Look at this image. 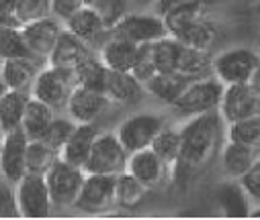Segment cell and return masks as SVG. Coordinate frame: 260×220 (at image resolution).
<instances>
[{"mask_svg": "<svg viewBox=\"0 0 260 220\" xmlns=\"http://www.w3.org/2000/svg\"><path fill=\"white\" fill-rule=\"evenodd\" d=\"M53 118H55V110L49 104L41 102L39 98L31 96V100L27 104V110H25V116H23L21 128L27 133L29 139H41Z\"/></svg>", "mask_w": 260, "mask_h": 220, "instance_id": "obj_28", "label": "cell"}, {"mask_svg": "<svg viewBox=\"0 0 260 220\" xmlns=\"http://www.w3.org/2000/svg\"><path fill=\"white\" fill-rule=\"evenodd\" d=\"M29 100H31L29 90L5 88L0 92V126H3V133L21 128Z\"/></svg>", "mask_w": 260, "mask_h": 220, "instance_id": "obj_24", "label": "cell"}, {"mask_svg": "<svg viewBox=\"0 0 260 220\" xmlns=\"http://www.w3.org/2000/svg\"><path fill=\"white\" fill-rule=\"evenodd\" d=\"M219 114L225 124L260 114V94L252 84H230L223 90Z\"/></svg>", "mask_w": 260, "mask_h": 220, "instance_id": "obj_11", "label": "cell"}, {"mask_svg": "<svg viewBox=\"0 0 260 220\" xmlns=\"http://www.w3.org/2000/svg\"><path fill=\"white\" fill-rule=\"evenodd\" d=\"M115 184L117 175H103V173H86L80 194L74 202V210L90 216L109 214L115 204Z\"/></svg>", "mask_w": 260, "mask_h": 220, "instance_id": "obj_7", "label": "cell"}, {"mask_svg": "<svg viewBox=\"0 0 260 220\" xmlns=\"http://www.w3.org/2000/svg\"><path fill=\"white\" fill-rule=\"evenodd\" d=\"M180 49H182V43L170 35L152 43V55H154V63L158 71H176Z\"/></svg>", "mask_w": 260, "mask_h": 220, "instance_id": "obj_35", "label": "cell"}, {"mask_svg": "<svg viewBox=\"0 0 260 220\" xmlns=\"http://www.w3.org/2000/svg\"><path fill=\"white\" fill-rule=\"evenodd\" d=\"M225 126L219 110L186 118L180 126V157L174 169V180L188 182L205 171L225 143Z\"/></svg>", "mask_w": 260, "mask_h": 220, "instance_id": "obj_1", "label": "cell"}, {"mask_svg": "<svg viewBox=\"0 0 260 220\" xmlns=\"http://www.w3.org/2000/svg\"><path fill=\"white\" fill-rule=\"evenodd\" d=\"M74 126H76V122L70 116H55L51 120V124L47 126V130L43 133L41 141H45L49 147H53L55 151H61V147L66 145V141L70 139Z\"/></svg>", "mask_w": 260, "mask_h": 220, "instance_id": "obj_37", "label": "cell"}, {"mask_svg": "<svg viewBox=\"0 0 260 220\" xmlns=\"http://www.w3.org/2000/svg\"><path fill=\"white\" fill-rule=\"evenodd\" d=\"M82 7H86V0H51V15L63 23Z\"/></svg>", "mask_w": 260, "mask_h": 220, "instance_id": "obj_42", "label": "cell"}, {"mask_svg": "<svg viewBox=\"0 0 260 220\" xmlns=\"http://www.w3.org/2000/svg\"><path fill=\"white\" fill-rule=\"evenodd\" d=\"M215 204L225 218H248L252 200L240 180H225L215 188Z\"/></svg>", "mask_w": 260, "mask_h": 220, "instance_id": "obj_19", "label": "cell"}, {"mask_svg": "<svg viewBox=\"0 0 260 220\" xmlns=\"http://www.w3.org/2000/svg\"><path fill=\"white\" fill-rule=\"evenodd\" d=\"M94 53V47H90L86 41H82L80 37H76L74 33H70L66 27H63L53 51L47 57L49 65H57V67H70L76 69L84 59H88Z\"/></svg>", "mask_w": 260, "mask_h": 220, "instance_id": "obj_17", "label": "cell"}, {"mask_svg": "<svg viewBox=\"0 0 260 220\" xmlns=\"http://www.w3.org/2000/svg\"><path fill=\"white\" fill-rule=\"evenodd\" d=\"M3 27H21V23L17 21L15 13H9V11L0 9V29Z\"/></svg>", "mask_w": 260, "mask_h": 220, "instance_id": "obj_43", "label": "cell"}, {"mask_svg": "<svg viewBox=\"0 0 260 220\" xmlns=\"http://www.w3.org/2000/svg\"><path fill=\"white\" fill-rule=\"evenodd\" d=\"M223 90H225V86L215 76L199 78V80L190 82L188 88L170 104V110L174 116L184 118V120L205 114V112L219 110Z\"/></svg>", "mask_w": 260, "mask_h": 220, "instance_id": "obj_2", "label": "cell"}, {"mask_svg": "<svg viewBox=\"0 0 260 220\" xmlns=\"http://www.w3.org/2000/svg\"><path fill=\"white\" fill-rule=\"evenodd\" d=\"M111 35L144 45L168 37V29L164 19L156 13H129L115 29H111Z\"/></svg>", "mask_w": 260, "mask_h": 220, "instance_id": "obj_10", "label": "cell"}, {"mask_svg": "<svg viewBox=\"0 0 260 220\" xmlns=\"http://www.w3.org/2000/svg\"><path fill=\"white\" fill-rule=\"evenodd\" d=\"M190 82H194V80L184 76V73H178V71H158L150 82H146L144 88L148 94H152L154 98H158L160 102L170 106L188 88Z\"/></svg>", "mask_w": 260, "mask_h": 220, "instance_id": "obj_26", "label": "cell"}, {"mask_svg": "<svg viewBox=\"0 0 260 220\" xmlns=\"http://www.w3.org/2000/svg\"><path fill=\"white\" fill-rule=\"evenodd\" d=\"M148 186H144L140 180H136L132 173H119L117 175V184H115V204L117 208L132 212L136 208H140L148 196Z\"/></svg>", "mask_w": 260, "mask_h": 220, "instance_id": "obj_27", "label": "cell"}, {"mask_svg": "<svg viewBox=\"0 0 260 220\" xmlns=\"http://www.w3.org/2000/svg\"><path fill=\"white\" fill-rule=\"evenodd\" d=\"M146 88L134 76L132 71H119L107 67V82H105V96L113 104H136L142 100Z\"/></svg>", "mask_w": 260, "mask_h": 220, "instance_id": "obj_18", "label": "cell"}, {"mask_svg": "<svg viewBox=\"0 0 260 220\" xmlns=\"http://www.w3.org/2000/svg\"><path fill=\"white\" fill-rule=\"evenodd\" d=\"M15 200L23 218H47L53 210L45 175L39 173H25L15 184Z\"/></svg>", "mask_w": 260, "mask_h": 220, "instance_id": "obj_9", "label": "cell"}, {"mask_svg": "<svg viewBox=\"0 0 260 220\" xmlns=\"http://www.w3.org/2000/svg\"><path fill=\"white\" fill-rule=\"evenodd\" d=\"M92 7L99 13V17L103 19L105 27L111 31L129 15L132 0H94Z\"/></svg>", "mask_w": 260, "mask_h": 220, "instance_id": "obj_36", "label": "cell"}, {"mask_svg": "<svg viewBox=\"0 0 260 220\" xmlns=\"http://www.w3.org/2000/svg\"><path fill=\"white\" fill-rule=\"evenodd\" d=\"M240 182H242L244 190L248 192L252 204H260V155H258V159L254 161V165L246 171V175Z\"/></svg>", "mask_w": 260, "mask_h": 220, "instance_id": "obj_41", "label": "cell"}, {"mask_svg": "<svg viewBox=\"0 0 260 220\" xmlns=\"http://www.w3.org/2000/svg\"><path fill=\"white\" fill-rule=\"evenodd\" d=\"M260 67V53L252 47H230L213 55V76L223 84H250Z\"/></svg>", "mask_w": 260, "mask_h": 220, "instance_id": "obj_4", "label": "cell"}, {"mask_svg": "<svg viewBox=\"0 0 260 220\" xmlns=\"http://www.w3.org/2000/svg\"><path fill=\"white\" fill-rule=\"evenodd\" d=\"M170 37H174L182 45L201 49V51H211L219 39V29L213 21H209L207 17H201L197 21L188 23L186 27H182L178 33H174Z\"/></svg>", "mask_w": 260, "mask_h": 220, "instance_id": "obj_25", "label": "cell"}, {"mask_svg": "<svg viewBox=\"0 0 260 220\" xmlns=\"http://www.w3.org/2000/svg\"><path fill=\"white\" fill-rule=\"evenodd\" d=\"M225 139L246 145L260 153V114L232 122L225 126Z\"/></svg>", "mask_w": 260, "mask_h": 220, "instance_id": "obj_32", "label": "cell"}, {"mask_svg": "<svg viewBox=\"0 0 260 220\" xmlns=\"http://www.w3.org/2000/svg\"><path fill=\"white\" fill-rule=\"evenodd\" d=\"M5 90V84H3V80H0V92H3Z\"/></svg>", "mask_w": 260, "mask_h": 220, "instance_id": "obj_47", "label": "cell"}, {"mask_svg": "<svg viewBox=\"0 0 260 220\" xmlns=\"http://www.w3.org/2000/svg\"><path fill=\"white\" fill-rule=\"evenodd\" d=\"M125 171L132 173L136 180H140V182H142L144 186H148L150 190H152V188H158V186L164 184L168 178L172 180L170 169H168L166 163L156 155V151L152 149V147L129 153Z\"/></svg>", "mask_w": 260, "mask_h": 220, "instance_id": "obj_13", "label": "cell"}, {"mask_svg": "<svg viewBox=\"0 0 260 220\" xmlns=\"http://www.w3.org/2000/svg\"><path fill=\"white\" fill-rule=\"evenodd\" d=\"M21 31H23V37H25L27 45L31 47V51L39 59L41 57L47 59L63 31V23L59 19H55L53 15H47L37 21L21 25Z\"/></svg>", "mask_w": 260, "mask_h": 220, "instance_id": "obj_14", "label": "cell"}, {"mask_svg": "<svg viewBox=\"0 0 260 220\" xmlns=\"http://www.w3.org/2000/svg\"><path fill=\"white\" fill-rule=\"evenodd\" d=\"M138 49H140V45L109 33L107 41L96 49V55L101 57V61L109 69L132 71V67L136 63V57H138Z\"/></svg>", "mask_w": 260, "mask_h": 220, "instance_id": "obj_22", "label": "cell"}, {"mask_svg": "<svg viewBox=\"0 0 260 220\" xmlns=\"http://www.w3.org/2000/svg\"><path fill=\"white\" fill-rule=\"evenodd\" d=\"M74 71H76V82H78L80 86H86V88L105 92L107 65L101 61L99 55H90V57L84 59Z\"/></svg>", "mask_w": 260, "mask_h": 220, "instance_id": "obj_34", "label": "cell"}, {"mask_svg": "<svg viewBox=\"0 0 260 220\" xmlns=\"http://www.w3.org/2000/svg\"><path fill=\"white\" fill-rule=\"evenodd\" d=\"M248 218H260V204H256V206H252V208H250Z\"/></svg>", "mask_w": 260, "mask_h": 220, "instance_id": "obj_45", "label": "cell"}, {"mask_svg": "<svg viewBox=\"0 0 260 220\" xmlns=\"http://www.w3.org/2000/svg\"><path fill=\"white\" fill-rule=\"evenodd\" d=\"M11 57H37L27 45L21 27L0 29V59H11Z\"/></svg>", "mask_w": 260, "mask_h": 220, "instance_id": "obj_33", "label": "cell"}, {"mask_svg": "<svg viewBox=\"0 0 260 220\" xmlns=\"http://www.w3.org/2000/svg\"><path fill=\"white\" fill-rule=\"evenodd\" d=\"M27 145L29 137L23 128L5 133L0 139V173L13 186L27 173Z\"/></svg>", "mask_w": 260, "mask_h": 220, "instance_id": "obj_12", "label": "cell"}, {"mask_svg": "<svg viewBox=\"0 0 260 220\" xmlns=\"http://www.w3.org/2000/svg\"><path fill=\"white\" fill-rule=\"evenodd\" d=\"M152 149L166 163V167L170 169V175L174 180V169H176V163H178V157H180V128L164 126L158 133V137L154 139Z\"/></svg>", "mask_w": 260, "mask_h": 220, "instance_id": "obj_29", "label": "cell"}, {"mask_svg": "<svg viewBox=\"0 0 260 220\" xmlns=\"http://www.w3.org/2000/svg\"><path fill=\"white\" fill-rule=\"evenodd\" d=\"M109 98L101 90H92L86 86H76L70 94L66 112L74 122H94L107 108Z\"/></svg>", "mask_w": 260, "mask_h": 220, "instance_id": "obj_15", "label": "cell"}, {"mask_svg": "<svg viewBox=\"0 0 260 220\" xmlns=\"http://www.w3.org/2000/svg\"><path fill=\"white\" fill-rule=\"evenodd\" d=\"M7 180H0V218H17L19 208L15 200V188Z\"/></svg>", "mask_w": 260, "mask_h": 220, "instance_id": "obj_40", "label": "cell"}, {"mask_svg": "<svg viewBox=\"0 0 260 220\" xmlns=\"http://www.w3.org/2000/svg\"><path fill=\"white\" fill-rule=\"evenodd\" d=\"M3 135H5V133H3V126H0V139H3Z\"/></svg>", "mask_w": 260, "mask_h": 220, "instance_id": "obj_48", "label": "cell"}, {"mask_svg": "<svg viewBox=\"0 0 260 220\" xmlns=\"http://www.w3.org/2000/svg\"><path fill=\"white\" fill-rule=\"evenodd\" d=\"M205 9L207 7H205L203 0H188V3H182V5L174 7L172 11H168L166 15H162L166 29H168V35H174L182 27H186L188 23L205 17Z\"/></svg>", "mask_w": 260, "mask_h": 220, "instance_id": "obj_30", "label": "cell"}, {"mask_svg": "<svg viewBox=\"0 0 260 220\" xmlns=\"http://www.w3.org/2000/svg\"><path fill=\"white\" fill-rule=\"evenodd\" d=\"M76 86L78 82H76L74 69L47 63V67H41L37 73V78L31 86V96L49 104L55 112H61V110H66L70 94Z\"/></svg>", "mask_w": 260, "mask_h": 220, "instance_id": "obj_3", "label": "cell"}, {"mask_svg": "<svg viewBox=\"0 0 260 220\" xmlns=\"http://www.w3.org/2000/svg\"><path fill=\"white\" fill-rule=\"evenodd\" d=\"M51 15V0H17L15 17L21 25Z\"/></svg>", "mask_w": 260, "mask_h": 220, "instance_id": "obj_38", "label": "cell"}, {"mask_svg": "<svg viewBox=\"0 0 260 220\" xmlns=\"http://www.w3.org/2000/svg\"><path fill=\"white\" fill-rule=\"evenodd\" d=\"M63 27H66L70 33H74L76 37H80L82 41H86L90 47H101L107 37H109V29L105 27L103 19L99 17V13L94 11L92 5L82 7L80 11H76L70 19L63 21Z\"/></svg>", "mask_w": 260, "mask_h": 220, "instance_id": "obj_16", "label": "cell"}, {"mask_svg": "<svg viewBox=\"0 0 260 220\" xmlns=\"http://www.w3.org/2000/svg\"><path fill=\"white\" fill-rule=\"evenodd\" d=\"M164 126H166L164 116H160L156 112H136V114H129L117 126L115 133L125 149L129 153H134V151L152 147L154 139L158 137V133Z\"/></svg>", "mask_w": 260, "mask_h": 220, "instance_id": "obj_8", "label": "cell"}, {"mask_svg": "<svg viewBox=\"0 0 260 220\" xmlns=\"http://www.w3.org/2000/svg\"><path fill=\"white\" fill-rule=\"evenodd\" d=\"M132 73L146 86V82H150L156 73H158V67L154 63V55H152V43H144L140 45L138 49V57H136V63L132 67Z\"/></svg>", "mask_w": 260, "mask_h": 220, "instance_id": "obj_39", "label": "cell"}, {"mask_svg": "<svg viewBox=\"0 0 260 220\" xmlns=\"http://www.w3.org/2000/svg\"><path fill=\"white\" fill-rule=\"evenodd\" d=\"M96 137H99V128H96L94 122H76L70 139L66 141V145L61 147L59 157L63 161L72 163V165L84 167Z\"/></svg>", "mask_w": 260, "mask_h": 220, "instance_id": "obj_21", "label": "cell"}, {"mask_svg": "<svg viewBox=\"0 0 260 220\" xmlns=\"http://www.w3.org/2000/svg\"><path fill=\"white\" fill-rule=\"evenodd\" d=\"M84 178H86V171L82 167L72 165L59 157L45 173V184H47L53 208H72L80 194Z\"/></svg>", "mask_w": 260, "mask_h": 220, "instance_id": "obj_6", "label": "cell"}, {"mask_svg": "<svg viewBox=\"0 0 260 220\" xmlns=\"http://www.w3.org/2000/svg\"><path fill=\"white\" fill-rule=\"evenodd\" d=\"M59 159V151L49 147L41 139H29L27 145V173L45 175L47 169Z\"/></svg>", "mask_w": 260, "mask_h": 220, "instance_id": "obj_31", "label": "cell"}, {"mask_svg": "<svg viewBox=\"0 0 260 220\" xmlns=\"http://www.w3.org/2000/svg\"><path fill=\"white\" fill-rule=\"evenodd\" d=\"M256 13H258V17H260V0H256Z\"/></svg>", "mask_w": 260, "mask_h": 220, "instance_id": "obj_46", "label": "cell"}, {"mask_svg": "<svg viewBox=\"0 0 260 220\" xmlns=\"http://www.w3.org/2000/svg\"><path fill=\"white\" fill-rule=\"evenodd\" d=\"M258 155L260 153L250 149V147L225 139V143L221 145V151H219V161H221L223 175L230 178V180H242L246 175V171L254 165Z\"/></svg>", "mask_w": 260, "mask_h": 220, "instance_id": "obj_23", "label": "cell"}, {"mask_svg": "<svg viewBox=\"0 0 260 220\" xmlns=\"http://www.w3.org/2000/svg\"><path fill=\"white\" fill-rule=\"evenodd\" d=\"M127 157H129V151L119 141L117 133H99L82 169L86 173L119 175L127 167Z\"/></svg>", "mask_w": 260, "mask_h": 220, "instance_id": "obj_5", "label": "cell"}, {"mask_svg": "<svg viewBox=\"0 0 260 220\" xmlns=\"http://www.w3.org/2000/svg\"><path fill=\"white\" fill-rule=\"evenodd\" d=\"M39 73L37 57H11L0 59V80L5 88L13 90H29Z\"/></svg>", "mask_w": 260, "mask_h": 220, "instance_id": "obj_20", "label": "cell"}, {"mask_svg": "<svg viewBox=\"0 0 260 220\" xmlns=\"http://www.w3.org/2000/svg\"><path fill=\"white\" fill-rule=\"evenodd\" d=\"M15 3L17 0H0V9L9 11V13H15Z\"/></svg>", "mask_w": 260, "mask_h": 220, "instance_id": "obj_44", "label": "cell"}]
</instances>
